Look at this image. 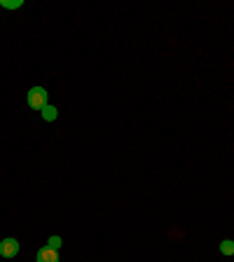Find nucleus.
<instances>
[{"instance_id":"f257e3e1","label":"nucleus","mask_w":234,"mask_h":262,"mask_svg":"<svg viewBox=\"0 0 234 262\" xmlns=\"http://www.w3.org/2000/svg\"><path fill=\"white\" fill-rule=\"evenodd\" d=\"M28 105H31L33 110H42L45 105H47V92H45L42 87H33L31 92H28Z\"/></svg>"},{"instance_id":"f03ea898","label":"nucleus","mask_w":234,"mask_h":262,"mask_svg":"<svg viewBox=\"0 0 234 262\" xmlns=\"http://www.w3.org/2000/svg\"><path fill=\"white\" fill-rule=\"evenodd\" d=\"M16 253H19V241H16V239L7 236V239L0 241V255H3V257H14Z\"/></svg>"},{"instance_id":"7ed1b4c3","label":"nucleus","mask_w":234,"mask_h":262,"mask_svg":"<svg viewBox=\"0 0 234 262\" xmlns=\"http://www.w3.org/2000/svg\"><path fill=\"white\" fill-rule=\"evenodd\" d=\"M38 262H59V253L52 251L49 246H42L38 251V257H35Z\"/></svg>"},{"instance_id":"20e7f679","label":"nucleus","mask_w":234,"mask_h":262,"mask_svg":"<svg viewBox=\"0 0 234 262\" xmlns=\"http://www.w3.org/2000/svg\"><path fill=\"white\" fill-rule=\"evenodd\" d=\"M40 113H42V120H47V122H54L56 120V108H54V105L47 103L42 110H40Z\"/></svg>"},{"instance_id":"39448f33","label":"nucleus","mask_w":234,"mask_h":262,"mask_svg":"<svg viewBox=\"0 0 234 262\" xmlns=\"http://www.w3.org/2000/svg\"><path fill=\"white\" fill-rule=\"evenodd\" d=\"M220 253H223V255H234V241L232 239L220 241Z\"/></svg>"},{"instance_id":"423d86ee","label":"nucleus","mask_w":234,"mask_h":262,"mask_svg":"<svg viewBox=\"0 0 234 262\" xmlns=\"http://www.w3.org/2000/svg\"><path fill=\"white\" fill-rule=\"evenodd\" d=\"M61 244H63V241H61V236H49V241H47V246L52 248V251H56V253H59Z\"/></svg>"},{"instance_id":"0eeeda50","label":"nucleus","mask_w":234,"mask_h":262,"mask_svg":"<svg viewBox=\"0 0 234 262\" xmlns=\"http://www.w3.org/2000/svg\"><path fill=\"white\" fill-rule=\"evenodd\" d=\"M0 5H5L7 10H16V7H22L24 3H22V0H3Z\"/></svg>"}]
</instances>
